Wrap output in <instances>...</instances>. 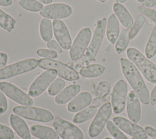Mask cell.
<instances>
[{
  "mask_svg": "<svg viewBox=\"0 0 156 139\" xmlns=\"http://www.w3.org/2000/svg\"><path fill=\"white\" fill-rule=\"evenodd\" d=\"M138 2H143L145 0H136Z\"/></svg>",
  "mask_w": 156,
  "mask_h": 139,
  "instance_id": "c3c4849f",
  "label": "cell"
},
{
  "mask_svg": "<svg viewBox=\"0 0 156 139\" xmlns=\"http://www.w3.org/2000/svg\"><path fill=\"white\" fill-rule=\"evenodd\" d=\"M105 66L102 65L94 63L87 65L80 70V74L85 78H94L101 76L105 71Z\"/></svg>",
  "mask_w": 156,
  "mask_h": 139,
  "instance_id": "603a6c76",
  "label": "cell"
},
{
  "mask_svg": "<svg viewBox=\"0 0 156 139\" xmlns=\"http://www.w3.org/2000/svg\"><path fill=\"white\" fill-rule=\"evenodd\" d=\"M65 86V80L61 77L57 78L49 85L48 90V94L51 96H55L62 91Z\"/></svg>",
  "mask_w": 156,
  "mask_h": 139,
  "instance_id": "4dcf8cb0",
  "label": "cell"
},
{
  "mask_svg": "<svg viewBox=\"0 0 156 139\" xmlns=\"http://www.w3.org/2000/svg\"><path fill=\"white\" fill-rule=\"evenodd\" d=\"M104 139H113V138H112L110 137H105Z\"/></svg>",
  "mask_w": 156,
  "mask_h": 139,
  "instance_id": "681fc988",
  "label": "cell"
},
{
  "mask_svg": "<svg viewBox=\"0 0 156 139\" xmlns=\"http://www.w3.org/2000/svg\"><path fill=\"white\" fill-rule=\"evenodd\" d=\"M107 21V19L103 18L96 24L91 42L85 52V60L87 62L94 60L99 51L105 34Z\"/></svg>",
  "mask_w": 156,
  "mask_h": 139,
  "instance_id": "52a82bcc",
  "label": "cell"
},
{
  "mask_svg": "<svg viewBox=\"0 0 156 139\" xmlns=\"http://www.w3.org/2000/svg\"><path fill=\"white\" fill-rule=\"evenodd\" d=\"M147 135L151 137L156 138V129L151 127V126H146L144 128Z\"/></svg>",
  "mask_w": 156,
  "mask_h": 139,
  "instance_id": "60d3db41",
  "label": "cell"
},
{
  "mask_svg": "<svg viewBox=\"0 0 156 139\" xmlns=\"http://www.w3.org/2000/svg\"><path fill=\"white\" fill-rule=\"evenodd\" d=\"M7 101L4 93L0 90V114L5 113L7 109Z\"/></svg>",
  "mask_w": 156,
  "mask_h": 139,
  "instance_id": "8d00e7d4",
  "label": "cell"
},
{
  "mask_svg": "<svg viewBox=\"0 0 156 139\" xmlns=\"http://www.w3.org/2000/svg\"><path fill=\"white\" fill-rule=\"evenodd\" d=\"M105 96H101V97H97L94 99H93L91 102V106H93L94 107H98L101 105H102L105 102H108V99Z\"/></svg>",
  "mask_w": 156,
  "mask_h": 139,
  "instance_id": "f35d334b",
  "label": "cell"
},
{
  "mask_svg": "<svg viewBox=\"0 0 156 139\" xmlns=\"http://www.w3.org/2000/svg\"><path fill=\"white\" fill-rule=\"evenodd\" d=\"M73 13L72 7L65 3H54L44 7L40 15L48 19L59 20L69 17Z\"/></svg>",
  "mask_w": 156,
  "mask_h": 139,
  "instance_id": "4fadbf2b",
  "label": "cell"
},
{
  "mask_svg": "<svg viewBox=\"0 0 156 139\" xmlns=\"http://www.w3.org/2000/svg\"><path fill=\"white\" fill-rule=\"evenodd\" d=\"M52 23L49 19L43 18L40 24V34L44 41H49L52 38Z\"/></svg>",
  "mask_w": 156,
  "mask_h": 139,
  "instance_id": "4316f807",
  "label": "cell"
},
{
  "mask_svg": "<svg viewBox=\"0 0 156 139\" xmlns=\"http://www.w3.org/2000/svg\"><path fill=\"white\" fill-rule=\"evenodd\" d=\"M113 10L122 26L127 29L132 26L133 24V18L124 5L115 2L113 5Z\"/></svg>",
  "mask_w": 156,
  "mask_h": 139,
  "instance_id": "44dd1931",
  "label": "cell"
},
{
  "mask_svg": "<svg viewBox=\"0 0 156 139\" xmlns=\"http://www.w3.org/2000/svg\"><path fill=\"white\" fill-rule=\"evenodd\" d=\"M150 103L151 105H156V85L153 88L150 94Z\"/></svg>",
  "mask_w": 156,
  "mask_h": 139,
  "instance_id": "b9f144b4",
  "label": "cell"
},
{
  "mask_svg": "<svg viewBox=\"0 0 156 139\" xmlns=\"http://www.w3.org/2000/svg\"><path fill=\"white\" fill-rule=\"evenodd\" d=\"M8 60L7 55L4 52H0V68H4Z\"/></svg>",
  "mask_w": 156,
  "mask_h": 139,
  "instance_id": "ab89813d",
  "label": "cell"
},
{
  "mask_svg": "<svg viewBox=\"0 0 156 139\" xmlns=\"http://www.w3.org/2000/svg\"><path fill=\"white\" fill-rule=\"evenodd\" d=\"M97 1H99V2H105L107 0H97Z\"/></svg>",
  "mask_w": 156,
  "mask_h": 139,
  "instance_id": "7dc6e473",
  "label": "cell"
},
{
  "mask_svg": "<svg viewBox=\"0 0 156 139\" xmlns=\"http://www.w3.org/2000/svg\"><path fill=\"white\" fill-rule=\"evenodd\" d=\"M38 55L46 59H55L57 57V53L52 50L47 49H39L37 51Z\"/></svg>",
  "mask_w": 156,
  "mask_h": 139,
  "instance_id": "d590c367",
  "label": "cell"
},
{
  "mask_svg": "<svg viewBox=\"0 0 156 139\" xmlns=\"http://www.w3.org/2000/svg\"><path fill=\"white\" fill-rule=\"evenodd\" d=\"M40 2L43 3L44 4H49L52 2V0H38Z\"/></svg>",
  "mask_w": 156,
  "mask_h": 139,
  "instance_id": "f6af8a7d",
  "label": "cell"
},
{
  "mask_svg": "<svg viewBox=\"0 0 156 139\" xmlns=\"http://www.w3.org/2000/svg\"><path fill=\"white\" fill-rule=\"evenodd\" d=\"M120 64L124 77L140 101L145 105L148 104L150 102V94L136 66L130 60L124 58L120 59Z\"/></svg>",
  "mask_w": 156,
  "mask_h": 139,
  "instance_id": "6da1fadb",
  "label": "cell"
},
{
  "mask_svg": "<svg viewBox=\"0 0 156 139\" xmlns=\"http://www.w3.org/2000/svg\"><path fill=\"white\" fill-rule=\"evenodd\" d=\"M152 139H156V138H152Z\"/></svg>",
  "mask_w": 156,
  "mask_h": 139,
  "instance_id": "816d5d0a",
  "label": "cell"
},
{
  "mask_svg": "<svg viewBox=\"0 0 156 139\" xmlns=\"http://www.w3.org/2000/svg\"><path fill=\"white\" fill-rule=\"evenodd\" d=\"M132 139H138V138H134V137H133V138H132Z\"/></svg>",
  "mask_w": 156,
  "mask_h": 139,
  "instance_id": "f907efd6",
  "label": "cell"
},
{
  "mask_svg": "<svg viewBox=\"0 0 156 139\" xmlns=\"http://www.w3.org/2000/svg\"><path fill=\"white\" fill-rule=\"evenodd\" d=\"M111 84L108 81H102L98 85L95 93L97 97L107 96L110 90Z\"/></svg>",
  "mask_w": 156,
  "mask_h": 139,
  "instance_id": "d6a6232c",
  "label": "cell"
},
{
  "mask_svg": "<svg viewBox=\"0 0 156 139\" xmlns=\"http://www.w3.org/2000/svg\"><path fill=\"white\" fill-rule=\"evenodd\" d=\"M145 22V18L143 15H139L135 20L130 30V39H133L138 35Z\"/></svg>",
  "mask_w": 156,
  "mask_h": 139,
  "instance_id": "1f68e13d",
  "label": "cell"
},
{
  "mask_svg": "<svg viewBox=\"0 0 156 139\" xmlns=\"http://www.w3.org/2000/svg\"><path fill=\"white\" fill-rule=\"evenodd\" d=\"M96 107L89 106L76 113L73 118V122L77 124L83 123L93 118L96 115Z\"/></svg>",
  "mask_w": 156,
  "mask_h": 139,
  "instance_id": "d4e9b609",
  "label": "cell"
},
{
  "mask_svg": "<svg viewBox=\"0 0 156 139\" xmlns=\"http://www.w3.org/2000/svg\"><path fill=\"white\" fill-rule=\"evenodd\" d=\"M15 24V20L0 9V27L5 30L11 31Z\"/></svg>",
  "mask_w": 156,
  "mask_h": 139,
  "instance_id": "83f0119b",
  "label": "cell"
},
{
  "mask_svg": "<svg viewBox=\"0 0 156 139\" xmlns=\"http://www.w3.org/2000/svg\"><path fill=\"white\" fill-rule=\"evenodd\" d=\"M127 0H116V2H118V3H120V4H122V3H124L125 2H126Z\"/></svg>",
  "mask_w": 156,
  "mask_h": 139,
  "instance_id": "bcb514c9",
  "label": "cell"
},
{
  "mask_svg": "<svg viewBox=\"0 0 156 139\" xmlns=\"http://www.w3.org/2000/svg\"><path fill=\"white\" fill-rule=\"evenodd\" d=\"M0 90L10 99L21 105L30 106L34 104L32 99L29 94L11 83L0 82Z\"/></svg>",
  "mask_w": 156,
  "mask_h": 139,
  "instance_id": "7c38bea8",
  "label": "cell"
},
{
  "mask_svg": "<svg viewBox=\"0 0 156 139\" xmlns=\"http://www.w3.org/2000/svg\"><path fill=\"white\" fill-rule=\"evenodd\" d=\"M9 121L11 126L18 135L23 139H30L31 134L26 122L18 115L12 114Z\"/></svg>",
  "mask_w": 156,
  "mask_h": 139,
  "instance_id": "ac0fdd59",
  "label": "cell"
},
{
  "mask_svg": "<svg viewBox=\"0 0 156 139\" xmlns=\"http://www.w3.org/2000/svg\"><path fill=\"white\" fill-rule=\"evenodd\" d=\"M13 130L8 126L0 124V139H13Z\"/></svg>",
  "mask_w": 156,
  "mask_h": 139,
  "instance_id": "e575fe53",
  "label": "cell"
},
{
  "mask_svg": "<svg viewBox=\"0 0 156 139\" xmlns=\"http://www.w3.org/2000/svg\"><path fill=\"white\" fill-rule=\"evenodd\" d=\"M127 85L125 80H118L113 88L111 101L112 110L116 114L122 113L125 109L127 98Z\"/></svg>",
  "mask_w": 156,
  "mask_h": 139,
  "instance_id": "9c48e42d",
  "label": "cell"
},
{
  "mask_svg": "<svg viewBox=\"0 0 156 139\" xmlns=\"http://www.w3.org/2000/svg\"><path fill=\"white\" fill-rule=\"evenodd\" d=\"M92 36L91 30L89 27L82 28L76 35L69 51L71 60H79L85 54Z\"/></svg>",
  "mask_w": 156,
  "mask_h": 139,
  "instance_id": "8992f818",
  "label": "cell"
},
{
  "mask_svg": "<svg viewBox=\"0 0 156 139\" xmlns=\"http://www.w3.org/2000/svg\"><path fill=\"white\" fill-rule=\"evenodd\" d=\"M47 47L49 49L52 50L58 53H60L62 51V48L60 46L59 43L54 40H51L50 41H48Z\"/></svg>",
  "mask_w": 156,
  "mask_h": 139,
  "instance_id": "74e56055",
  "label": "cell"
},
{
  "mask_svg": "<svg viewBox=\"0 0 156 139\" xmlns=\"http://www.w3.org/2000/svg\"><path fill=\"white\" fill-rule=\"evenodd\" d=\"M38 65V60L29 58L4 66L0 70V80L9 79L14 76L30 71Z\"/></svg>",
  "mask_w": 156,
  "mask_h": 139,
  "instance_id": "277c9868",
  "label": "cell"
},
{
  "mask_svg": "<svg viewBox=\"0 0 156 139\" xmlns=\"http://www.w3.org/2000/svg\"><path fill=\"white\" fill-rule=\"evenodd\" d=\"M130 40V37L129 29L127 28L123 29L119 34L115 45V51L118 54L125 51L129 45Z\"/></svg>",
  "mask_w": 156,
  "mask_h": 139,
  "instance_id": "cb8c5ba5",
  "label": "cell"
},
{
  "mask_svg": "<svg viewBox=\"0 0 156 139\" xmlns=\"http://www.w3.org/2000/svg\"><path fill=\"white\" fill-rule=\"evenodd\" d=\"M15 114L27 119L48 123L54 119L52 113L49 110L30 106H16L13 109Z\"/></svg>",
  "mask_w": 156,
  "mask_h": 139,
  "instance_id": "5b68a950",
  "label": "cell"
},
{
  "mask_svg": "<svg viewBox=\"0 0 156 139\" xmlns=\"http://www.w3.org/2000/svg\"><path fill=\"white\" fill-rule=\"evenodd\" d=\"M57 72L54 69L47 70L40 74L29 88L28 94L37 97L43 93L57 77Z\"/></svg>",
  "mask_w": 156,
  "mask_h": 139,
  "instance_id": "8fae6325",
  "label": "cell"
},
{
  "mask_svg": "<svg viewBox=\"0 0 156 139\" xmlns=\"http://www.w3.org/2000/svg\"><path fill=\"white\" fill-rule=\"evenodd\" d=\"M155 109H156V105H155Z\"/></svg>",
  "mask_w": 156,
  "mask_h": 139,
  "instance_id": "f5cc1de1",
  "label": "cell"
},
{
  "mask_svg": "<svg viewBox=\"0 0 156 139\" xmlns=\"http://www.w3.org/2000/svg\"><path fill=\"white\" fill-rule=\"evenodd\" d=\"M138 10L141 14H143V15L149 18L154 23L156 22V10H155L142 5L138 7Z\"/></svg>",
  "mask_w": 156,
  "mask_h": 139,
  "instance_id": "836d02e7",
  "label": "cell"
},
{
  "mask_svg": "<svg viewBox=\"0 0 156 139\" xmlns=\"http://www.w3.org/2000/svg\"><path fill=\"white\" fill-rule=\"evenodd\" d=\"M30 134L39 139H58L59 135L52 128L41 125L34 124L30 127Z\"/></svg>",
  "mask_w": 156,
  "mask_h": 139,
  "instance_id": "ffe728a7",
  "label": "cell"
},
{
  "mask_svg": "<svg viewBox=\"0 0 156 139\" xmlns=\"http://www.w3.org/2000/svg\"><path fill=\"white\" fill-rule=\"evenodd\" d=\"M112 113V107L109 102H105L100 107L88 128V134L90 137L95 138L101 133Z\"/></svg>",
  "mask_w": 156,
  "mask_h": 139,
  "instance_id": "ba28073f",
  "label": "cell"
},
{
  "mask_svg": "<svg viewBox=\"0 0 156 139\" xmlns=\"http://www.w3.org/2000/svg\"><path fill=\"white\" fill-rule=\"evenodd\" d=\"M156 5V0H145L143 2V5L146 7H152Z\"/></svg>",
  "mask_w": 156,
  "mask_h": 139,
  "instance_id": "7bdbcfd3",
  "label": "cell"
},
{
  "mask_svg": "<svg viewBox=\"0 0 156 139\" xmlns=\"http://www.w3.org/2000/svg\"><path fill=\"white\" fill-rule=\"evenodd\" d=\"M52 27L54 36L60 46L65 50L69 49L72 45V40L64 22L61 20H54Z\"/></svg>",
  "mask_w": 156,
  "mask_h": 139,
  "instance_id": "9a60e30c",
  "label": "cell"
},
{
  "mask_svg": "<svg viewBox=\"0 0 156 139\" xmlns=\"http://www.w3.org/2000/svg\"><path fill=\"white\" fill-rule=\"evenodd\" d=\"M113 122L122 131L132 137L138 139H146L147 138V133L144 128L125 118L115 116L113 118Z\"/></svg>",
  "mask_w": 156,
  "mask_h": 139,
  "instance_id": "5bb4252c",
  "label": "cell"
},
{
  "mask_svg": "<svg viewBox=\"0 0 156 139\" xmlns=\"http://www.w3.org/2000/svg\"><path fill=\"white\" fill-rule=\"evenodd\" d=\"M144 52L148 59L154 57L156 54V22L146 45Z\"/></svg>",
  "mask_w": 156,
  "mask_h": 139,
  "instance_id": "484cf974",
  "label": "cell"
},
{
  "mask_svg": "<svg viewBox=\"0 0 156 139\" xmlns=\"http://www.w3.org/2000/svg\"><path fill=\"white\" fill-rule=\"evenodd\" d=\"M19 4L24 9L33 12H40L43 8V4L37 0H21Z\"/></svg>",
  "mask_w": 156,
  "mask_h": 139,
  "instance_id": "f1b7e54d",
  "label": "cell"
},
{
  "mask_svg": "<svg viewBox=\"0 0 156 139\" xmlns=\"http://www.w3.org/2000/svg\"><path fill=\"white\" fill-rule=\"evenodd\" d=\"M91 101V94L88 91H83L77 95L68 103L67 109L70 112L75 113L88 106Z\"/></svg>",
  "mask_w": 156,
  "mask_h": 139,
  "instance_id": "e0dca14e",
  "label": "cell"
},
{
  "mask_svg": "<svg viewBox=\"0 0 156 139\" xmlns=\"http://www.w3.org/2000/svg\"><path fill=\"white\" fill-rule=\"evenodd\" d=\"M80 87L79 84H71L61 91L55 98V102L60 105L69 102L80 91Z\"/></svg>",
  "mask_w": 156,
  "mask_h": 139,
  "instance_id": "7402d4cb",
  "label": "cell"
},
{
  "mask_svg": "<svg viewBox=\"0 0 156 139\" xmlns=\"http://www.w3.org/2000/svg\"><path fill=\"white\" fill-rule=\"evenodd\" d=\"M106 127L110 134L115 139H130L125 135L116 125L111 121H108L106 124Z\"/></svg>",
  "mask_w": 156,
  "mask_h": 139,
  "instance_id": "f546056e",
  "label": "cell"
},
{
  "mask_svg": "<svg viewBox=\"0 0 156 139\" xmlns=\"http://www.w3.org/2000/svg\"><path fill=\"white\" fill-rule=\"evenodd\" d=\"M126 54L129 59L140 70L148 82L156 84V65L155 63L135 48H128Z\"/></svg>",
  "mask_w": 156,
  "mask_h": 139,
  "instance_id": "7a4b0ae2",
  "label": "cell"
},
{
  "mask_svg": "<svg viewBox=\"0 0 156 139\" xmlns=\"http://www.w3.org/2000/svg\"><path fill=\"white\" fill-rule=\"evenodd\" d=\"M126 109L129 119L136 124L141 118V110L140 99L133 90L130 91L127 95Z\"/></svg>",
  "mask_w": 156,
  "mask_h": 139,
  "instance_id": "2e32d148",
  "label": "cell"
},
{
  "mask_svg": "<svg viewBox=\"0 0 156 139\" xmlns=\"http://www.w3.org/2000/svg\"><path fill=\"white\" fill-rule=\"evenodd\" d=\"M53 127L62 139H83L82 130L76 125L57 117L52 123Z\"/></svg>",
  "mask_w": 156,
  "mask_h": 139,
  "instance_id": "30bf717a",
  "label": "cell"
},
{
  "mask_svg": "<svg viewBox=\"0 0 156 139\" xmlns=\"http://www.w3.org/2000/svg\"><path fill=\"white\" fill-rule=\"evenodd\" d=\"M105 34L108 40L112 44L116 43L120 33L119 20L114 13L110 14L107 19Z\"/></svg>",
  "mask_w": 156,
  "mask_h": 139,
  "instance_id": "d6986e66",
  "label": "cell"
},
{
  "mask_svg": "<svg viewBox=\"0 0 156 139\" xmlns=\"http://www.w3.org/2000/svg\"><path fill=\"white\" fill-rule=\"evenodd\" d=\"M38 66L42 69L55 70L59 76L68 81L76 80L79 78L78 73L73 68L52 59L44 58L40 59L38 60Z\"/></svg>",
  "mask_w": 156,
  "mask_h": 139,
  "instance_id": "3957f363",
  "label": "cell"
},
{
  "mask_svg": "<svg viewBox=\"0 0 156 139\" xmlns=\"http://www.w3.org/2000/svg\"><path fill=\"white\" fill-rule=\"evenodd\" d=\"M12 3V0H0V5L4 7L10 6Z\"/></svg>",
  "mask_w": 156,
  "mask_h": 139,
  "instance_id": "ee69618b",
  "label": "cell"
}]
</instances>
